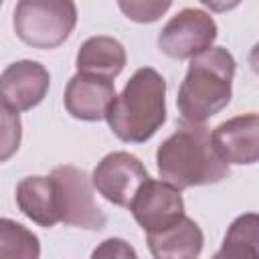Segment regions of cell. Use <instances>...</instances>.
I'll list each match as a JSON object with an SVG mask.
<instances>
[{
  "label": "cell",
  "instance_id": "cell-1",
  "mask_svg": "<svg viewBox=\"0 0 259 259\" xmlns=\"http://www.w3.org/2000/svg\"><path fill=\"white\" fill-rule=\"evenodd\" d=\"M156 166L162 180L178 190L206 186L225 180L231 170L217 154L204 123L182 121L156 150Z\"/></svg>",
  "mask_w": 259,
  "mask_h": 259
},
{
  "label": "cell",
  "instance_id": "cell-2",
  "mask_svg": "<svg viewBox=\"0 0 259 259\" xmlns=\"http://www.w3.org/2000/svg\"><path fill=\"white\" fill-rule=\"evenodd\" d=\"M235 69V57L225 47H208L190 57L188 71L176 95V107L182 121L204 123L223 111L233 97Z\"/></svg>",
  "mask_w": 259,
  "mask_h": 259
},
{
  "label": "cell",
  "instance_id": "cell-3",
  "mask_svg": "<svg viewBox=\"0 0 259 259\" xmlns=\"http://www.w3.org/2000/svg\"><path fill=\"white\" fill-rule=\"evenodd\" d=\"M105 119L125 144H144L166 123V79L152 67L138 69L111 101Z\"/></svg>",
  "mask_w": 259,
  "mask_h": 259
},
{
  "label": "cell",
  "instance_id": "cell-4",
  "mask_svg": "<svg viewBox=\"0 0 259 259\" xmlns=\"http://www.w3.org/2000/svg\"><path fill=\"white\" fill-rule=\"evenodd\" d=\"M77 24L75 0H18L12 14L16 36L32 49H57Z\"/></svg>",
  "mask_w": 259,
  "mask_h": 259
},
{
  "label": "cell",
  "instance_id": "cell-5",
  "mask_svg": "<svg viewBox=\"0 0 259 259\" xmlns=\"http://www.w3.org/2000/svg\"><path fill=\"white\" fill-rule=\"evenodd\" d=\"M57 188L59 219L67 227L85 231H101L107 223L105 212L99 208L93 196V182L85 170L63 164L49 174Z\"/></svg>",
  "mask_w": 259,
  "mask_h": 259
},
{
  "label": "cell",
  "instance_id": "cell-6",
  "mask_svg": "<svg viewBox=\"0 0 259 259\" xmlns=\"http://www.w3.org/2000/svg\"><path fill=\"white\" fill-rule=\"evenodd\" d=\"M217 36L219 26L208 12L200 8H184L158 32V49L170 59L184 61L212 47Z\"/></svg>",
  "mask_w": 259,
  "mask_h": 259
},
{
  "label": "cell",
  "instance_id": "cell-7",
  "mask_svg": "<svg viewBox=\"0 0 259 259\" xmlns=\"http://www.w3.org/2000/svg\"><path fill=\"white\" fill-rule=\"evenodd\" d=\"M150 178L142 160L130 152L117 150L103 156L93 174V188L111 204L127 208L140 190V186Z\"/></svg>",
  "mask_w": 259,
  "mask_h": 259
},
{
  "label": "cell",
  "instance_id": "cell-8",
  "mask_svg": "<svg viewBox=\"0 0 259 259\" xmlns=\"http://www.w3.org/2000/svg\"><path fill=\"white\" fill-rule=\"evenodd\" d=\"M144 233L162 231L184 214V200L176 186L148 178L127 206Z\"/></svg>",
  "mask_w": 259,
  "mask_h": 259
},
{
  "label": "cell",
  "instance_id": "cell-9",
  "mask_svg": "<svg viewBox=\"0 0 259 259\" xmlns=\"http://www.w3.org/2000/svg\"><path fill=\"white\" fill-rule=\"evenodd\" d=\"M49 87V69L38 61H14L0 73V101L14 111H28L42 103Z\"/></svg>",
  "mask_w": 259,
  "mask_h": 259
},
{
  "label": "cell",
  "instance_id": "cell-10",
  "mask_svg": "<svg viewBox=\"0 0 259 259\" xmlns=\"http://www.w3.org/2000/svg\"><path fill=\"white\" fill-rule=\"evenodd\" d=\"M115 99V83L109 77L91 75L77 71L63 95L65 109L71 117L81 121H99L105 119V113Z\"/></svg>",
  "mask_w": 259,
  "mask_h": 259
},
{
  "label": "cell",
  "instance_id": "cell-11",
  "mask_svg": "<svg viewBox=\"0 0 259 259\" xmlns=\"http://www.w3.org/2000/svg\"><path fill=\"white\" fill-rule=\"evenodd\" d=\"M210 142L225 164L251 166L259 160V115L255 111L219 123Z\"/></svg>",
  "mask_w": 259,
  "mask_h": 259
},
{
  "label": "cell",
  "instance_id": "cell-12",
  "mask_svg": "<svg viewBox=\"0 0 259 259\" xmlns=\"http://www.w3.org/2000/svg\"><path fill=\"white\" fill-rule=\"evenodd\" d=\"M148 249L156 259H194L200 255L204 235L196 221L182 214L162 231L146 233Z\"/></svg>",
  "mask_w": 259,
  "mask_h": 259
},
{
  "label": "cell",
  "instance_id": "cell-13",
  "mask_svg": "<svg viewBox=\"0 0 259 259\" xmlns=\"http://www.w3.org/2000/svg\"><path fill=\"white\" fill-rule=\"evenodd\" d=\"M16 206L18 210L36 223L38 227L51 229L59 219L57 188L51 176H26L16 184Z\"/></svg>",
  "mask_w": 259,
  "mask_h": 259
},
{
  "label": "cell",
  "instance_id": "cell-14",
  "mask_svg": "<svg viewBox=\"0 0 259 259\" xmlns=\"http://www.w3.org/2000/svg\"><path fill=\"white\" fill-rule=\"evenodd\" d=\"M127 63V55L123 45L113 38V36H89L85 42H81L77 57H75V67L81 73H91V75H101L115 79Z\"/></svg>",
  "mask_w": 259,
  "mask_h": 259
},
{
  "label": "cell",
  "instance_id": "cell-15",
  "mask_svg": "<svg viewBox=\"0 0 259 259\" xmlns=\"http://www.w3.org/2000/svg\"><path fill=\"white\" fill-rule=\"evenodd\" d=\"M257 255H259V217L255 212H247L237 217L231 223L223 239V247L214 253V257L217 259H225V257L255 259Z\"/></svg>",
  "mask_w": 259,
  "mask_h": 259
},
{
  "label": "cell",
  "instance_id": "cell-16",
  "mask_svg": "<svg viewBox=\"0 0 259 259\" xmlns=\"http://www.w3.org/2000/svg\"><path fill=\"white\" fill-rule=\"evenodd\" d=\"M40 241L24 225L0 217V259H38Z\"/></svg>",
  "mask_w": 259,
  "mask_h": 259
},
{
  "label": "cell",
  "instance_id": "cell-17",
  "mask_svg": "<svg viewBox=\"0 0 259 259\" xmlns=\"http://www.w3.org/2000/svg\"><path fill=\"white\" fill-rule=\"evenodd\" d=\"M22 142V121L18 111L0 101V164L10 160Z\"/></svg>",
  "mask_w": 259,
  "mask_h": 259
},
{
  "label": "cell",
  "instance_id": "cell-18",
  "mask_svg": "<svg viewBox=\"0 0 259 259\" xmlns=\"http://www.w3.org/2000/svg\"><path fill=\"white\" fill-rule=\"evenodd\" d=\"M119 10L134 22L150 24L160 20L172 6V0H117Z\"/></svg>",
  "mask_w": 259,
  "mask_h": 259
},
{
  "label": "cell",
  "instance_id": "cell-19",
  "mask_svg": "<svg viewBox=\"0 0 259 259\" xmlns=\"http://www.w3.org/2000/svg\"><path fill=\"white\" fill-rule=\"evenodd\" d=\"M91 257H93V259H97V257H107V259H111V257H132V259H136L138 253H136V249H134L130 243H125L123 239L111 237V239H105V241L91 253Z\"/></svg>",
  "mask_w": 259,
  "mask_h": 259
},
{
  "label": "cell",
  "instance_id": "cell-20",
  "mask_svg": "<svg viewBox=\"0 0 259 259\" xmlns=\"http://www.w3.org/2000/svg\"><path fill=\"white\" fill-rule=\"evenodd\" d=\"M243 0H200L202 6H206L210 12H229L235 10Z\"/></svg>",
  "mask_w": 259,
  "mask_h": 259
},
{
  "label": "cell",
  "instance_id": "cell-21",
  "mask_svg": "<svg viewBox=\"0 0 259 259\" xmlns=\"http://www.w3.org/2000/svg\"><path fill=\"white\" fill-rule=\"evenodd\" d=\"M2 2H4V0H0V6H2Z\"/></svg>",
  "mask_w": 259,
  "mask_h": 259
}]
</instances>
